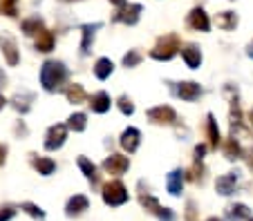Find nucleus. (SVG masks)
Returning <instances> with one entry per match:
<instances>
[{"mask_svg": "<svg viewBox=\"0 0 253 221\" xmlns=\"http://www.w3.org/2000/svg\"><path fill=\"white\" fill-rule=\"evenodd\" d=\"M5 157H7V148L5 145H0V165L5 163Z\"/></svg>", "mask_w": 253, "mask_h": 221, "instance_id": "obj_38", "label": "nucleus"}, {"mask_svg": "<svg viewBox=\"0 0 253 221\" xmlns=\"http://www.w3.org/2000/svg\"><path fill=\"white\" fill-rule=\"evenodd\" d=\"M67 81V67L61 61H45L41 67V85L47 92H56L65 85Z\"/></svg>", "mask_w": 253, "mask_h": 221, "instance_id": "obj_1", "label": "nucleus"}, {"mask_svg": "<svg viewBox=\"0 0 253 221\" xmlns=\"http://www.w3.org/2000/svg\"><path fill=\"white\" fill-rule=\"evenodd\" d=\"M77 163H79V168H81V172L87 177V181H90L94 188L99 186V174H96V165L92 163L90 159H85V157H79Z\"/></svg>", "mask_w": 253, "mask_h": 221, "instance_id": "obj_20", "label": "nucleus"}, {"mask_svg": "<svg viewBox=\"0 0 253 221\" xmlns=\"http://www.w3.org/2000/svg\"><path fill=\"white\" fill-rule=\"evenodd\" d=\"M179 49H182V45H179L177 34H166L157 40V45H155L153 49H150V56L157 58V61H170Z\"/></svg>", "mask_w": 253, "mask_h": 221, "instance_id": "obj_2", "label": "nucleus"}, {"mask_svg": "<svg viewBox=\"0 0 253 221\" xmlns=\"http://www.w3.org/2000/svg\"><path fill=\"white\" fill-rule=\"evenodd\" d=\"M0 9L7 16H16V0H0Z\"/></svg>", "mask_w": 253, "mask_h": 221, "instance_id": "obj_34", "label": "nucleus"}, {"mask_svg": "<svg viewBox=\"0 0 253 221\" xmlns=\"http://www.w3.org/2000/svg\"><path fill=\"white\" fill-rule=\"evenodd\" d=\"M139 201H141V206L146 208L148 212H153L159 221H175L177 219V215L170 210V208H164L162 203H159L155 197H150V194H141V197H139Z\"/></svg>", "mask_w": 253, "mask_h": 221, "instance_id": "obj_4", "label": "nucleus"}, {"mask_svg": "<svg viewBox=\"0 0 253 221\" xmlns=\"http://www.w3.org/2000/svg\"><path fill=\"white\" fill-rule=\"evenodd\" d=\"M5 85H7V74L0 69V90H5Z\"/></svg>", "mask_w": 253, "mask_h": 221, "instance_id": "obj_37", "label": "nucleus"}, {"mask_svg": "<svg viewBox=\"0 0 253 221\" xmlns=\"http://www.w3.org/2000/svg\"><path fill=\"white\" fill-rule=\"evenodd\" d=\"M117 105H119V110L124 112L126 116H130V114H134V105H132V101H130L128 96H121L119 101H117Z\"/></svg>", "mask_w": 253, "mask_h": 221, "instance_id": "obj_33", "label": "nucleus"}, {"mask_svg": "<svg viewBox=\"0 0 253 221\" xmlns=\"http://www.w3.org/2000/svg\"><path fill=\"white\" fill-rule=\"evenodd\" d=\"M206 130H209V141H211V148H217L220 145V141H222V136H220V127H217V121H215V116L213 114H209L206 116Z\"/></svg>", "mask_w": 253, "mask_h": 221, "instance_id": "obj_24", "label": "nucleus"}, {"mask_svg": "<svg viewBox=\"0 0 253 221\" xmlns=\"http://www.w3.org/2000/svg\"><path fill=\"white\" fill-rule=\"evenodd\" d=\"M65 96H67V101L70 103H83L85 101V90H83V85H79V83H72L70 87L65 90Z\"/></svg>", "mask_w": 253, "mask_h": 221, "instance_id": "obj_27", "label": "nucleus"}, {"mask_svg": "<svg viewBox=\"0 0 253 221\" xmlns=\"http://www.w3.org/2000/svg\"><path fill=\"white\" fill-rule=\"evenodd\" d=\"M32 101H34V94H29V92H25V94H16V96L11 98L14 107L20 112V114H27L29 107H32Z\"/></svg>", "mask_w": 253, "mask_h": 221, "instance_id": "obj_26", "label": "nucleus"}, {"mask_svg": "<svg viewBox=\"0 0 253 221\" xmlns=\"http://www.w3.org/2000/svg\"><path fill=\"white\" fill-rule=\"evenodd\" d=\"M96 29H101V23H94V25H83L81 27V34H83V40H81V54H90L92 49V43H94V36H96Z\"/></svg>", "mask_w": 253, "mask_h": 221, "instance_id": "obj_16", "label": "nucleus"}, {"mask_svg": "<svg viewBox=\"0 0 253 221\" xmlns=\"http://www.w3.org/2000/svg\"><path fill=\"white\" fill-rule=\"evenodd\" d=\"M238 172H229V174H222L217 181H215V190H217V194H222V197H229V194L235 192V186H238Z\"/></svg>", "mask_w": 253, "mask_h": 221, "instance_id": "obj_9", "label": "nucleus"}, {"mask_svg": "<svg viewBox=\"0 0 253 221\" xmlns=\"http://www.w3.org/2000/svg\"><path fill=\"white\" fill-rule=\"evenodd\" d=\"M141 11H143V7L137 5V2H134V5H126L124 9L115 16V20H117V23H126V25H137Z\"/></svg>", "mask_w": 253, "mask_h": 221, "instance_id": "obj_11", "label": "nucleus"}, {"mask_svg": "<svg viewBox=\"0 0 253 221\" xmlns=\"http://www.w3.org/2000/svg\"><path fill=\"white\" fill-rule=\"evenodd\" d=\"M110 2L115 7H119V9H124V7H126V0H110Z\"/></svg>", "mask_w": 253, "mask_h": 221, "instance_id": "obj_39", "label": "nucleus"}, {"mask_svg": "<svg viewBox=\"0 0 253 221\" xmlns=\"http://www.w3.org/2000/svg\"><path fill=\"white\" fill-rule=\"evenodd\" d=\"M148 119L159 125H172L177 121V112L170 105H159V107L148 110Z\"/></svg>", "mask_w": 253, "mask_h": 221, "instance_id": "obj_6", "label": "nucleus"}, {"mask_svg": "<svg viewBox=\"0 0 253 221\" xmlns=\"http://www.w3.org/2000/svg\"><path fill=\"white\" fill-rule=\"evenodd\" d=\"M32 165H34V170H39V174H43V177H49V174H54V170H56V163H54L52 159H47V157H34Z\"/></svg>", "mask_w": 253, "mask_h": 221, "instance_id": "obj_23", "label": "nucleus"}, {"mask_svg": "<svg viewBox=\"0 0 253 221\" xmlns=\"http://www.w3.org/2000/svg\"><path fill=\"white\" fill-rule=\"evenodd\" d=\"M101 197H103L105 206L117 208V206H124V203L130 199V194L121 181H108L103 186V190H101Z\"/></svg>", "mask_w": 253, "mask_h": 221, "instance_id": "obj_3", "label": "nucleus"}, {"mask_svg": "<svg viewBox=\"0 0 253 221\" xmlns=\"http://www.w3.org/2000/svg\"><path fill=\"white\" fill-rule=\"evenodd\" d=\"M188 25H191L193 29H197V32H209L211 29V20L202 7H195V9L188 14Z\"/></svg>", "mask_w": 253, "mask_h": 221, "instance_id": "obj_13", "label": "nucleus"}, {"mask_svg": "<svg viewBox=\"0 0 253 221\" xmlns=\"http://www.w3.org/2000/svg\"><path fill=\"white\" fill-rule=\"evenodd\" d=\"M14 215H16V208H14V206L0 208V221H9V219H14Z\"/></svg>", "mask_w": 253, "mask_h": 221, "instance_id": "obj_35", "label": "nucleus"}, {"mask_svg": "<svg viewBox=\"0 0 253 221\" xmlns=\"http://www.w3.org/2000/svg\"><path fill=\"white\" fill-rule=\"evenodd\" d=\"M182 56H184V61H186V65L191 69H197L202 65V49L197 47L195 43L184 45V47H182Z\"/></svg>", "mask_w": 253, "mask_h": 221, "instance_id": "obj_15", "label": "nucleus"}, {"mask_svg": "<svg viewBox=\"0 0 253 221\" xmlns=\"http://www.w3.org/2000/svg\"><path fill=\"white\" fill-rule=\"evenodd\" d=\"M67 127H70L72 132H83L87 127V116L83 114V112H74V114L67 119Z\"/></svg>", "mask_w": 253, "mask_h": 221, "instance_id": "obj_29", "label": "nucleus"}, {"mask_svg": "<svg viewBox=\"0 0 253 221\" xmlns=\"http://www.w3.org/2000/svg\"><path fill=\"white\" fill-rule=\"evenodd\" d=\"M249 221H253V219H249Z\"/></svg>", "mask_w": 253, "mask_h": 221, "instance_id": "obj_44", "label": "nucleus"}, {"mask_svg": "<svg viewBox=\"0 0 253 221\" xmlns=\"http://www.w3.org/2000/svg\"><path fill=\"white\" fill-rule=\"evenodd\" d=\"M249 121H251V125H253V110L249 112Z\"/></svg>", "mask_w": 253, "mask_h": 221, "instance_id": "obj_43", "label": "nucleus"}, {"mask_svg": "<svg viewBox=\"0 0 253 221\" xmlns=\"http://www.w3.org/2000/svg\"><path fill=\"white\" fill-rule=\"evenodd\" d=\"M20 29H23L25 36H39L41 32H43V18H39V16H32V18H25L23 25H20Z\"/></svg>", "mask_w": 253, "mask_h": 221, "instance_id": "obj_21", "label": "nucleus"}, {"mask_svg": "<svg viewBox=\"0 0 253 221\" xmlns=\"http://www.w3.org/2000/svg\"><path fill=\"white\" fill-rule=\"evenodd\" d=\"M87 208H90V201H87L85 194H74L65 206V215L67 217H79L81 212H85Z\"/></svg>", "mask_w": 253, "mask_h": 221, "instance_id": "obj_14", "label": "nucleus"}, {"mask_svg": "<svg viewBox=\"0 0 253 221\" xmlns=\"http://www.w3.org/2000/svg\"><path fill=\"white\" fill-rule=\"evenodd\" d=\"M224 154L229 161L240 159V145H238V141H235V136H231V139L224 143Z\"/></svg>", "mask_w": 253, "mask_h": 221, "instance_id": "obj_31", "label": "nucleus"}, {"mask_svg": "<svg viewBox=\"0 0 253 221\" xmlns=\"http://www.w3.org/2000/svg\"><path fill=\"white\" fill-rule=\"evenodd\" d=\"M0 49H2V54H5L7 63H9L11 67H16L20 61V54H18V47H16V40L11 38V36L7 34H0Z\"/></svg>", "mask_w": 253, "mask_h": 221, "instance_id": "obj_8", "label": "nucleus"}, {"mask_svg": "<svg viewBox=\"0 0 253 221\" xmlns=\"http://www.w3.org/2000/svg\"><path fill=\"white\" fill-rule=\"evenodd\" d=\"M139 63H141V54H139L137 49H130L124 56V67H137Z\"/></svg>", "mask_w": 253, "mask_h": 221, "instance_id": "obj_32", "label": "nucleus"}, {"mask_svg": "<svg viewBox=\"0 0 253 221\" xmlns=\"http://www.w3.org/2000/svg\"><path fill=\"white\" fill-rule=\"evenodd\" d=\"M65 136H67V125H63V123L52 125L47 136H45V150H49V152L58 150L63 143H65Z\"/></svg>", "mask_w": 253, "mask_h": 221, "instance_id": "obj_5", "label": "nucleus"}, {"mask_svg": "<svg viewBox=\"0 0 253 221\" xmlns=\"http://www.w3.org/2000/svg\"><path fill=\"white\" fill-rule=\"evenodd\" d=\"M36 49L43 52V54H47V52L54 49V34L49 32V29H43V32L39 34V38H36Z\"/></svg>", "mask_w": 253, "mask_h": 221, "instance_id": "obj_25", "label": "nucleus"}, {"mask_svg": "<svg viewBox=\"0 0 253 221\" xmlns=\"http://www.w3.org/2000/svg\"><path fill=\"white\" fill-rule=\"evenodd\" d=\"M65 2H67V0H65Z\"/></svg>", "mask_w": 253, "mask_h": 221, "instance_id": "obj_45", "label": "nucleus"}, {"mask_svg": "<svg viewBox=\"0 0 253 221\" xmlns=\"http://www.w3.org/2000/svg\"><path fill=\"white\" fill-rule=\"evenodd\" d=\"M215 23H217L220 29H224V32H233L238 27V14L235 11H222V14H217Z\"/></svg>", "mask_w": 253, "mask_h": 221, "instance_id": "obj_22", "label": "nucleus"}, {"mask_svg": "<svg viewBox=\"0 0 253 221\" xmlns=\"http://www.w3.org/2000/svg\"><path fill=\"white\" fill-rule=\"evenodd\" d=\"M7 105V101H5V96H2V94H0V110H2V107Z\"/></svg>", "mask_w": 253, "mask_h": 221, "instance_id": "obj_40", "label": "nucleus"}, {"mask_svg": "<svg viewBox=\"0 0 253 221\" xmlns=\"http://www.w3.org/2000/svg\"><path fill=\"white\" fill-rule=\"evenodd\" d=\"M204 152H206V145H197V148H195V159H197V161H202Z\"/></svg>", "mask_w": 253, "mask_h": 221, "instance_id": "obj_36", "label": "nucleus"}, {"mask_svg": "<svg viewBox=\"0 0 253 221\" xmlns=\"http://www.w3.org/2000/svg\"><path fill=\"white\" fill-rule=\"evenodd\" d=\"M119 143H121V148H124L126 152H130V154L137 152L139 143H141V132H139L137 127H128V130H124Z\"/></svg>", "mask_w": 253, "mask_h": 221, "instance_id": "obj_10", "label": "nucleus"}, {"mask_svg": "<svg viewBox=\"0 0 253 221\" xmlns=\"http://www.w3.org/2000/svg\"><path fill=\"white\" fill-rule=\"evenodd\" d=\"M112 69H115V65H112L110 58H99L94 65V74H96V78H101V81H105V78L110 76Z\"/></svg>", "mask_w": 253, "mask_h": 221, "instance_id": "obj_28", "label": "nucleus"}, {"mask_svg": "<svg viewBox=\"0 0 253 221\" xmlns=\"http://www.w3.org/2000/svg\"><path fill=\"white\" fill-rule=\"evenodd\" d=\"M20 210H25L29 217H34V219H39V221L45 219V210H43V208H39L36 203H32V201L20 203Z\"/></svg>", "mask_w": 253, "mask_h": 221, "instance_id": "obj_30", "label": "nucleus"}, {"mask_svg": "<svg viewBox=\"0 0 253 221\" xmlns=\"http://www.w3.org/2000/svg\"><path fill=\"white\" fill-rule=\"evenodd\" d=\"M110 94L108 92H96L94 96L90 98V107L92 112H96V114H105V112L110 110Z\"/></svg>", "mask_w": 253, "mask_h": 221, "instance_id": "obj_18", "label": "nucleus"}, {"mask_svg": "<svg viewBox=\"0 0 253 221\" xmlns=\"http://www.w3.org/2000/svg\"><path fill=\"white\" fill-rule=\"evenodd\" d=\"M247 54H249V56H251V58H253V40H251V45H249V49H247Z\"/></svg>", "mask_w": 253, "mask_h": 221, "instance_id": "obj_41", "label": "nucleus"}, {"mask_svg": "<svg viewBox=\"0 0 253 221\" xmlns=\"http://www.w3.org/2000/svg\"><path fill=\"white\" fill-rule=\"evenodd\" d=\"M206 221H222V219H220V217H209Z\"/></svg>", "mask_w": 253, "mask_h": 221, "instance_id": "obj_42", "label": "nucleus"}, {"mask_svg": "<svg viewBox=\"0 0 253 221\" xmlns=\"http://www.w3.org/2000/svg\"><path fill=\"white\" fill-rule=\"evenodd\" d=\"M226 219L229 221H249L251 219V210L244 203H231L226 208Z\"/></svg>", "mask_w": 253, "mask_h": 221, "instance_id": "obj_19", "label": "nucleus"}, {"mask_svg": "<svg viewBox=\"0 0 253 221\" xmlns=\"http://www.w3.org/2000/svg\"><path fill=\"white\" fill-rule=\"evenodd\" d=\"M166 188L168 192L172 194V197H179L184 190V172L182 170H172L170 174L166 177Z\"/></svg>", "mask_w": 253, "mask_h": 221, "instance_id": "obj_17", "label": "nucleus"}, {"mask_svg": "<svg viewBox=\"0 0 253 221\" xmlns=\"http://www.w3.org/2000/svg\"><path fill=\"white\" fill-rule=\"evenodd\" d=\"M128 168H130L128 157H121V154H110V157L103 161V170L108 174H115V177L128 172Z\"/></svg>", "mask_w": 253, "mask_h": 221, "instance_id": "obj_7", "label": "nucleus"}, {"mask_svg": "<svg viewBox=\"0 0 253 221\" xmlns=\"http://www.w3.org/2000/svg\"><path fill=\"white\" fill-rule=\"evenodd\" d=\"M200 94H202V87H200V83H195V81H184L177 87V96L184 98V101H197Z\"/></svg>", "mask_w": 253, "mask_h": 221, "instance_id": "obj_12", "label": "nucleus"}]
</instances>
